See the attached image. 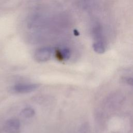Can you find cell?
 <instances>
[{"mask_svg": "<svg viewBox=\"0 0 133 133\" xmlns=\"http://www.w3.org/2000/svg\"><path fill=\"white\" fill-rule=\"evenodd\" d=\"M21 115L25 118H31L35 115V111L31 107L25 108L21 111Z\"/></svg>", "mask_w": 133, "mask_h": 133, "instance_id": "obj_4", "label": "cell"}, {"mask_svg": "<svg viewBox=\"0 0 133 133\" xmlns=\"http://www.w3.org/2000/svg\"><path fill=\"white\" fill-rule=\"evenodd\" d=\"M70 55V51L67 48H64L60 52V56L62 59H67L69 58Z\"/></svg>", "mask_w": 133, "mask_h": 133, "instance_id": "obj_5", "label": "cell"}, {"mask_svg": "<svg viewBox=\"0 0 133 133\" xmlns=\"http://www.w3.org/2000/svg\"><path fill=\"white\" fill-rule=\"evenodd\" d=\"M52 53V49L50 47H42L36 50L34 56L36 61L44 62L48 61L50 58Z\"/></svg>", "mask_w": 133, "mask_h": 133, "instance_id": "obj_1", "label": "cell"}, {"mask_svg": "<svg viewBox=\"0 0 133 133\" xmlns=\"http://www.w3.org/2000/svg\"><path fill=\"white\" fill-rule=\"evenodd\" d=\"M39 86L37 84H18L12 87V90L17 93L26 94L34 91Z\"/></svg>", "mask_w": 133, "mask_h": 133, "instance_id": "obj_3", "label": "cell"}, {"mask_svg": "<svg viewBox=\"0 0 133 133\" xmlns=\"http://www.w3.org/2000/svg\"><path fill=\"white\" fill-rule=\"evenodd\" d=\"M21 124L19 119L10 118L6 121L3 130L6 133H19Z\"/></svg>", "mask_w": 133, "mask_h": 133, "instance_id": "obj_2", "label": "cell"}]
</instances>
